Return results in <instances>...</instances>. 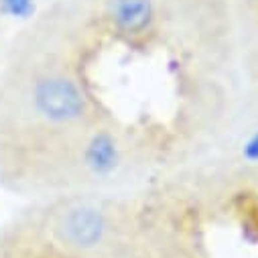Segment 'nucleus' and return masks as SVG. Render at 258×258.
Masks as SVG:
<instances>
[{
    "label": "nucleus",
    "instance_id": "1",
    "mask_svg": "<svg viewBox=\"0 0 258 258\" xmlns=\"http://www.w3.org/2000/svg\"><path fill=\"white\" fill-rule=\"evenodd\" d=\"M102 47L88 17L0 78V171L43 145L116 114L100 96L92 63Z\"/></svg>",
    "mask_w": 258,
    "mask_h": 258
},
{
    "label": "nucleus",
    "instance_id": "2",
    "mask_svg": "<svg viewBox=\"0 0 258 258\" xmlns=\"http://www.w3.org/2000/svg\"><path fill=\"white\" fill-rule=\"evenodd\" d=\"M17 224L49 258H151L208 222L151 187L135 196L114 191L45 198Z\"/></svg>",
    "mask_w": 258,
    "mask_h": 258
},
{
    "label": "nucleus",
    "instance_id": "3",
    "mask_svg": "<svg viewBox=\"0 0 258 258\" xmlns=\"http://www.w3.org/2000/svg\"><path fill=\"white\" fill-rule=\"evenodd\" d=\"M171 145L167 122H131L112 114L21 157L0 171V181L41 200L126 191L163 173Z\"/></svg>",
    "mask_w": 258,
    "mask_h": 258
},
{
    "label": "nucleus",
    "instance_id": "4",
    "mask_svg": "<svg viewBox=\"0 0 258 258\" xmlns=\"http://www.w3.org/2000/svg\"><path fill=\"white\" fill-rule=\"evenodd\" d=\"M86 17L100 43L145 51L159 47L181 61L165 0H94Z\"/></svg>",
    "mask_w": 258,
    "mask_h": 258
},
{
    "label": "nucleus",
    "instance_id": "5",
    "mask_svg": "<svg viewBox=\"0 0 258 258\" xmlns=\"http://www.w3.org/2000/svg\"><path fill=\"white\" fill-rule=\"evenodd\" d=\"M242 63L246 76V94L258 106V0H250L244 17Z\"/></svg>",
    "mask_w": 258,
    "mask_h": 258
},
{
    "label": "nucleus",
    "instance_id": "6",
    "mask_svg": "<svg viewBox=\"0 0 258 258\" xmlns=\"http://www.w3.org/2000/svg\"><path fill=\"white\" fill-rule=\"evenodd\" d=\"M151 258H212L206 244V228L185 232Z\"/></svg>",
    "mask_w": 258,
    "mask_h": 258
}]
</instances>
